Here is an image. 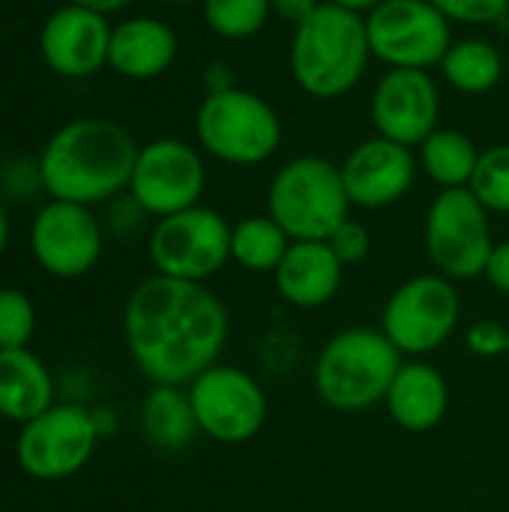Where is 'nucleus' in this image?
<instances>
[{
	"label": "nucleus",
	"mask_w": 509,
	"mask_h": 512,
	"mask_svg": "<svg viewBox=\"0 0 509 512\" xmlns=\"http://www.w3.org/2000/svg\"><path fill=\"white\" fill-rule=\"evenodd\" d=\"M123 339L153 384L186 387L216 366L228 339V312L204 282L156 273L129 294Z\"/></svg>",
	"instance_id": "nucleus-1"
},
{
	"label": "nucleus",
	"mask_w": 509,
	"mask_h": 512,
	"mask_svg": "<svg viewBox=\"0 0 509 512\" xmlns=\"http://www.w3.org/2000/svg\"><path fill=\"white\" fill-rule=\"evenodd\" d=\"M141 144L135 135L108 117H75L45 141L36 177L54 201L102 204L129 189Z\"/></svg>",
	"instance_id": "nucleus-2"
},
{
	"label": "nucleus",
	"mask_w": 509,
	"mask_h": 512,
	"mask_svg": "<svg viewBox=\"0 0 509 512\" xmlns=\"http://www.w3.org/2000/svg\"><path fill=\"white\" fill-rule=\"evenodd\" d=\"M372 60L366 15L336 3H321L291 36V75L297 87L318 99L333 102L348 96L366 75Z\"/></svg>",
	"instance_id": "nucleus-3"
},
{
	"label": "nucleus",
	"mask_w": 509,
	"mask_h": 512,
	"mask_svg": "<svg viewBox=\"0 0 509 512\" xmlns=\"http://www.w3.org/2000/svg\"><path fill=\"white\" fill-rule=\"evenodd\" d=\"M399 369L402 351L384 330L351 327L321 348L315 390L336 411H363L387 399Z\"/></svg>",
	"instance_id": "nucleus-4"
},
{
	"label": "nucleus",
	"mask_w": 509,
	"mask_h": 512,
	"mask_svg": "<svg viewBox=\"0 0 509 512\" xmlns=\"http://www.w3.org/2000/svg\"><path fill=\"white\" fill-rule=\"evenodd\" d=\"M351 213V198L336 162L297 156L285 162L267 189V216L291 240H327Z\"/></svg>",
	"instance_id": "nucleus-5"
},
{
	"label": "nucleus",
	"mask_w": 509,
	"mask_h": 512,
	"mask_svg": "<svg viewBox=\"0 0 509 512\" xmlns=\"http://www.w3.org/2000/svg\"><path fill=\"white\" fill-rule=\"evenodd\" d=\"M195 138L213 159L252 168L282 147V120L264 96L231 87L204 93L195 111Z\"/></svg>",
	"instance_id": "nucleus-6"
},
{
	"label": "nucleus",
	"mask_w": 509,
	"mask_h": 512,
	"mask_svg": "<svg viewBox=\"0 0 509 512\" xmlns=\"http://www.w3.org/2000/svg\"><path fill=\"white\" fill-rule=\"evenodd\" d=\"M231 228L222 213L204 204L156 219L147 237L150 261L162 276L207 282L231 261Z\"/></svg>",
	"instance_id": "nucleus-7"
},
{
	"label": "nucleus",
	"mask_w": 509,
	"mask_h": 512,
	"mask_svg": "<svg viewBox=\"0 0 509 512\" xmlns=\"http://www.w3.org/2000/svg\"><path fill=\"white\" fill-rule=\"evenodd\" d=\"M423 243L441 276L453 282L477 279L495 249L489 210L471 189H441V195L429 204Z\"/></svg>",
	"instance_id": "nucleus-8"
},
{
	"label": "nucleus",
	"mask_w": 509,
	"mask_h": 512,
	"mask_svg": "<svg viewBox=\"0 0 509 512\" xmlns=\"http://www.w3.org/2000/svg\"><path fill=\"white\" fill-rule=\"evenodd\" d=\"M372 57L390 69L441 66L453 45V24L432 0H384L366 12Z\"/></svg>",
	"instance_id": "nucleus-9"
},
{
	"label": "nucleus",
	"mask_w": 509,
	"mask_h": 512,
	"mask_svg": "<svg viewBox=\"0 0 509 512\" xmlns=\"http://www.w3.org/2000/svg\"><path fill=\"white\" fill-rule=\"evenodd\" d=\"M99 441L93 411L81 405H51L21 426L15 459L27 477L57 483L75 477L93 459Z\"/></svg>",
	"instance_id": "nucleus-10"
},
{
	"label": "nucleus",
	"mask_w": 509,
	"mask_h": 512,
	"mask_svg": "<svg viewBox=\"0 0 509 512\" xmlns=\"http://www.w3.org/2000/svg\"><path fill=\"white\" fill-rule=\"evenodd\" d=\"M459 315H462V300L453 279L441 273H429L402 282L390 294L384 306L381 330L402 354L420 357V354H432L453 336Z\"/></svg>",
	"instance_id": "nucleus-11"
},
{
	"label": "nucleus",
	"mask_w": 509,
	"mask_h": 512,
	"mask_svg": "<svg viewBox=\"0 0 509 512\" xmlns=\"http://www.w3.org/2000/svg\"><path fill=\"white\" fill-rule=\"evenodd\" d=\"M204 186L207 171L201 153L189 141L156 138L138 150L126 192L144 210V216L165 219L195 207L204 195Z\"/></svg>",
	"instance_id": "nucleus-12"
},
{
	"label": "nucleus",
	"mask_w": 509,
	"mask_h": 512,
	"mask_svg": "<svg viewBox=\"0 0 509 512\" xmlns=\"http://www.w3.org/2000/svg\"><path fill=\"white\" fill-rule=\"evenodd\" d=\"M198 429L219 444H243L255 438L267 420V396L261 384L237 366H210L189 384Z\"/></svg>",
	"instance_id": "nucleus-13"
},
{
	"label": "nucleus",
	"mask_w": 509,
	"mask_h": 512,
	"mask_svg": "<svg viewBox=\"0 0 509 512\" xmlns=\"http://www.w3.org/2000/svg\"><path fill=\"white\" fill-rule=\"evenodd\" d=\"M30 255L54 279L87 276L102 255L105 234L96 213L72 201H48L30 222Z\"/></svg>",
	"instance_id": "nucleus-14"
},
{
	"label": "nucleus",
	"mask_w": 509,
	"mask_h": 512,
	"mask_svg": "<svg viewBox=\"0 0 509 512\" xmlns=\"http://www.w3.org/2000/svg\"><path fill=\"white\" fill-rule=\"evenodd\" d=\"M375 132L405 147H420L441 120V90L429 69H387L369 105Z\"/></svg>",
	"instance_id": "nucleus-15"
},
{
	"label": "nucleus",
	"mask_w": 509,
	"mask_h": 512,
	"mask_svg": "<svg viewBox=\"0 0 509 512\" xmlns=\"http://www.w3.org/2000/svg\"><path fill=\"white\" fill-rule=\"evenodd\" d=\"M39 57L60 78H90L108 69L111 21L87 6L63 3L39 27Z\"/></svg>",
	"instance_id": "nucleus-16"
},
{
	"label": "nucleus",
	"mask_w": 509,
	"mask_h": 512,
	"mask_svg": "<svg viewBox=\"0 0 509 512\" xmlns=\"http://www.w3.org/2000/svg\"><path fill=\"white\" fill-rule=\"evenodd\" d=\"M339 171H342V183L351 198V207L378 210V207H390L402 201L411 192L420 162L411 147L375 135L357 144L345 156Z\"/></svg>",
	"instance_id": "nucleus-17"
},
{
	"label": "nucleus",
	"mask_w": 509,
	"mask_h": 512,
	"mask_svg": "<svg viewBox=\"0 0 509 512\" xmlns=\"http://www.w3.org/2000/svg\"><path fill=\"white\" fill-rule=\"evenodd\" d=\"M177 33L150 15H135L111 27L108 69L126 81H153L177 60Z\"/></svg>",
	"instance_id": "nucleus-18"
},
{
	"label": "nucleus",
	"mask_w": 509,
	"mask_h": 512,
	"mask_svg": "<svg viewBox=\"0 0 509 512\" xmlns=\"http://www.w3.org/2000/svg\"><path fill=\"white\" fill-rule=\"evenodd\" d=\"M345 264L327 240H291L282 264L276 267V291L297 309L327 306L342 285Z\"/></svg>",
	"instance_id": "nucleus-19"
},
{
	"label": "nucleus",
	"mask_w": 509,
	"mask_h": 512,
	"mask_svg": "<svg viewBox=\"0 0 509 512\" xmlns=\"http://www.w3.org/2000/svg\"><path fill=\"white\" fill-rule=\"evenodd\" d=\"M384 402L396 426L405 432H429L444 420L450 393L444 375L435 366L402 363Z\"/></svg>",
	"instance_id": "nucleus-20"
},
{
	"label": "nucleus",
	"mask_w": 509,
	"mask_h": 512,
	"mask_svg": "<svg viewBox=\"0 0 509 512\" xmlns=\"http://www.w3.org/2000/svg\"><path fill=\"white\" fill-rule=\"evenodd\" d=\"M54 405V381L48 366L30 351H0V417L9 423H30Z\"/></svg>",
	"instance_id": "nucleus-21"
},
{
	"label": "nucleus",
	"mask_w": 509,
	"mask_h": 512,
	"mask_svg": "<svg viewBox=\"0 0 509 512\" xmlns=\"http://www.w3.org/2000/svg\"><path fill=\"white\" fill-rule=\"evenodd\" d=\"M141 429L156 450L165 453L189 450L195 435L201 432L189 390L171 384H153V390L141 402Z\"/></svg>",
	"instance_id": "nucleus-22"
},
{
	"label": "nucleus",
	"mask_w": 509,
	"mask_h": 512,
	"mask_svg": "<svg viewBox=\"0 0 509 512\" xmlns=\"http://www.w3.org/2000/svg\"><path fill=\"white\" fill-rule=\"evenodd\" d=\"M483 150H477L474 138L459 129H435L417 153L420 168L429 180H435L441 189H468L477 159Z\"/></svg>",
	"instance_id": "nucleus-23"
},
{
	"label": "nucleus",
	"mask_w": 509,
	"mask_h": 512,
	"mask_svg": "<svg viewBox=\"0 0 509 512\" xmlns=\"http://www.w3.org/2000/svg\"><path fill=\"white\" fill-rule=\"evenodd\" d=\"M441 75L453 90L465 96H483L501 84L504 57L486 39H453L441 60Z\"/></svg>",
	"instance_id": "nucleus-24"
},
{
	"label": "nucleus",
	"mask_w": 509,
	"mask_h": 512,
	"mask_svg": "<svg viewBox=\"0 0 509 512\" xmlns=\"http://www.w3.org/2000/svg\"><path fill=\"white\" fill-rule=\"evenodd\" d=\"M291 237L270 216H249L231 228V261L252 273H276Z\"/></svg>",
	"instance_id": "nucleus-25"
},
{
	"label": "nucleus",
	"mask_w": 509,
	"mask_h": 512,
	"mask_svg": "<svg viewBox=\"0 0 509 512\" xmlns=\"http://www.w3.org/2000/svg\"><path fill=\"white\" fill-rule=\"evenodd\" d=\"M207 27L222 39H249L273 15L270 0H201Z\"/></svg>",
	"instance_id": "nucleus-26"
},
{
	"label": "nucleus",
	"mask_w": 509,
	"mask_h": 512,
	"mask_svg": "<svg viewBox=\"0 0 509 512\" xmlns=\"http://www.w3.org/2000/svg\"><path fill=\"white\" fill-rule=\"evenodd\" d=\"M468 189L489 213H509V144L480 153Z\"/></svg>",
	"instance_id": "nucleus-27"
},
{
	"label": "nucleus",
	"mask_w": 509,
	"mask_h": 512,
	"mask_svg": "<svg viewBox=\"0 0 509 512\" xmlns=\"http://www.w3.org/2000/svg\"><path fill=\"white\" fill-rule=\"evenodd\" d=\"M36 333V306L21 288H0V351L27 348Z\"/></svg>",
	"instance_id": "nucleus-28"
},
{
	"label": "nucleus",
	"mask_w": 509,
	"mask_h": 512,
	"mask_svg": "<svg viewBox=\"0 0 509 512\" xmlns=\"http://www.w3.org/2000/svg\"><path fill=\"white\" fill-rule=\"evenodd\" d=\"M435 9L450 24H495L504 21L509 12V0H432Z\"/></svg>",
	"instance_id": "nucleus-29"
},
{
	"label": "nucleus",
	"mask_w": 509,
	"mask_h": 512,
	"mask_svg": "<svg viewBox=\"0 0 509 512\" xmlns=\"http://www.w3.org/2000/svg\"><path fill=\"white\" fill-rule=\"evenodd\" d=\"M327 243H330V249L336 252V258L348 267V264H360L366 255H369V249H372V240H369V231L360 225V222H354V219H345L330 237H327Z\"/></svg>",
	"instance_id": "nucleus-30"
},
{
	"label": "nucleus",
	"mask_w": 509,
	"mask_h": 512,
	"mask_svg": "<svg viewBox=\"0 0 509 512\" xmlns=\"http://www.w3.org/2000/svg\"><path fill=\"white\" fill-rule=\"evenodd\" d=\"M465 345L471 354L477 357H501L509 351V330L504 324L486 318V321H477L468 327L465 333Z\"/></svg>",
	"instance_id": "nucleus-31"
},
{
	"label": "nucleus",
	"mask_w": 509,
	"mask_h": 512,
	"mask_svg": "<svg viewBox=\"0 0 509 512\" xmlns=\"http://www.w3.org/2000/svg\"><path fill=\"white\" fill-rule=\"evenodd\" d=\"M483 276L489 279V285L501 294L509 297V240L507 243H495L489 261H486V270Z\"/></svg>",
	"instance_id": "nucleus-32"
},
{
	"label": "nucleus",
	"mask_w": 509,
	"mask_h": 512,
	"mask_svg": "<svg viewBox=\"0 0 509 512\" xmlns=\"http://www.w3.org/2000/svg\"><path fill=\"white\" fill-rule=\"evenodd\" d=\"M273 3V15H279L282 21H288L291 27L303 24L324 0H270Z\"/></svg>",
	"instance_id": "nucleus-33"
},
{
	"label": "nucleus",
	"mask_w": 509,
	"mask_h": 512,
	"mask_svg": "<svg viewBox=\"0 0 509 512\" xmlns=\"http://www.w3.org/2000/svg\"><path fill=\"white\" fill-rule=\"evenodd\" d=\"M231 87H237V81L228 63H210L204 69V93H225Z\"/></svg>",
	"instance_id": "nucleus-34"
},
{
	"label": "nucleus",
	"mask_w": 509,
	"mask_h": 512,
	"mask_svg": "<svg viewBox=\"0 0 509 512\" xmlns=\"http://www.w3.org/2000/svg\"><path fill=\"white\" fill-rule=\"evenodd\" d=\"M72 3H78V6H87V9H93V12H99V15H114V12H120V9H126L129 3H135V0H72Z\"/></svg>",
	"instance_id": "nucleus-35"
},
{
	"label": "nucleus",
	"mask_w": 509,
	"mask_h": 512,
	"mask_svg": "<svg viewBox=\"0 0 509 512\" xmlns=\"http://www.w3.org/2000/svg\"><path fill=\"white\" fill-rule=\"evenodd\" d=\"M93 423H96L99 438H105L108 432H114V411H108V408H96V411H93Z\"/></svg>",
	"instance_id": "nucleus-36"
},
{
	"label": "nucleus",
	"mask_w": 509,
	"mask_h": 512,
	"mask_svg": "<svg viewBox=\"0 0 509 512\" xmlns=\"http://www.w3.org/2000/svg\"><path fill=\"white\" fill-rule=\"evenodd\" d=\"M327 3H336V6H345V9H351V12L366 15V12H372L378 3H384V0H327Z\"/></svg>",
	"instance_id": "nucleus-37"
},
{
	"label": "nucleus",
	"mask_w": 509,
	"mask_h": 512,
	"mask_svg": "<svg viewBox=\"0 0 509 512\" xmlns=\"http://www.w3.org/2000/svg\"><path fill=\"white\" fill-rule=\"evenodd\" d=\"M6 243H9V216H6V207L0 201V255L6 249Z\"/></svg>",
	"instance_id": "nucleus-38"
},
{
	"label": "nucleus",
	"mask_w": 509,
	"mask_h": 512,
	"mask_svg": "<svg viewBox=\"0 0 509 512\" xmlns=\"http://www.w3.org/2000/svg\"><path fill=\"white\" fill-rule=\"evenodd\" d=\"M165 3H171V6H192V3H201V0H165Z\"/></svg>",
	"instance_id": "nucleus-39"
},
{
	"label": "nucleus",
	"mask_w": 509,
	"mask_h": 512,
	"mask_svg": "<svg viewBox=\"0 0 509 512\" xmlns=\"http://www.w3.org/2000/svg\"><path fill=\"white\" fill-rule=\"evenodd\" d=\"M507 354H509V351H507Z\"/></svg>",
	"instance_id": "nucleus-40"
}]
</instances>
